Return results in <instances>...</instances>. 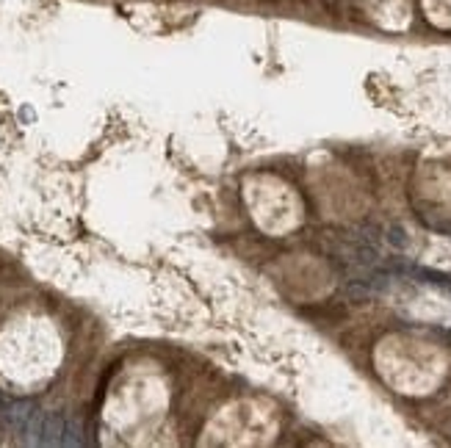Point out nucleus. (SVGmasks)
I'll use <instances>...</instances> for the list:
<instances>
[{"mask_svg":"<svg viewBox=\"0 0 451 448\" xmlns=\"http://www.w3.org/2000/svg\"><path fill=\"white\" fill-rule=\"evenodd\" d=\"M271 202H252L255 211V222H261V227H269V219H280V230H288L294 219H288V188L269 180Z\"/></svg>","mask_w":451,"mask_h":448,"instance_id":"obj_2","label":"nucleus"},{"mask_svg":"<svg viewBox=\"0 0 451 448\" xmlns=\"http://www.w3.org/2000/svg\"><path fill=\"white\" fill-rule=\"evenodd\" d=\"M277 429L274 409L263 402H238L225 409L208 429L214 435V443H269Z\"/></svg>","mask_w":451,"mask_h":448,"instance_id":"obj_1","label":"nucleus"}]
</instances>
